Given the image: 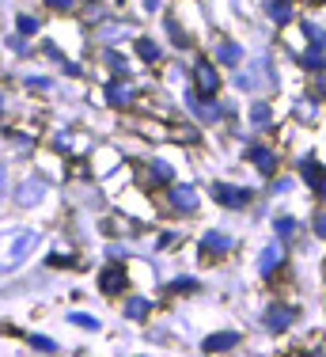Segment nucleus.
I'll use <instances>...</instances> for the list:
<instances>
[{"label":"nucleus","mask_w":326,"mask_h":357,"mask_svg":"<svg viewBox=\"0 0 326 357\" xmlns=\"http://www.w3.org/2000/svg\"><path fill=\"white\" fill-rule=\"evenodd\" d=\"M38 243H42L38 228H27V225L4 228V232H0V274H15V270L38 251Z\"/></svg>","instance_id":"1"},{"label":"nucleus","mask_w":326,"mask_h":357,"mask_svg":"<svg viewBox=\"0 0 326 357\" xmlns=\"http://www.w3.org/2000/svg\"><path fill=\"white\" fill-rule=\"evenodd\" d=\"M49 198V178L46 175H27L20 186H15V206L20 209H34Z\"/></svg>","instance_id":"2"},{"label":"nucleus","mask_w":326,"mask_h":357,"mask_svg":"<svg viewBox=\"0 0 326 357\" xmlns=\"http://www.w3.org/2000/svg\"><path fill=\"white\" fill-rule=\"evenodd\" d=\"M194 91H197V99H217L220 73H217V65H212V61H197L194 65Z\"/></svg>","instance_id":"3"},{"label":"nucleus","mask_w":326,"mask_h":357,"mask_svg":"<svg viewBox=\"0 0 326 357\" xmlns=\"http://www.w3.org/2000/svg\"><path fill=\"white\" fill-rule=\"evenodd\" d=\"M212 198H217L220 206H228V209H243V206H251V198H254V194L247 190V186H231V183H212Z\"/></svg>","instance_id":"4"},{"label":"nucleus","mask_w":326,"mask_h":357,"mask_svg":"<svg viewBox=\"0 0 326 357\" xmlns=\"http://www.w3.org/2000/svg\"><path fill=\"white\" fill-rule=\"evenodd\" d=\"M247 160H251V164L258 167L262 175H273V172H277V152L265 149V144H251V149H247Z\"/></svg>","instance_id":"5"},{"label":"nucleus","mask_w":326,"mask_h":357,"mask_svg":"<svg viewBox=\"0 0 326 357\" xmlns=\"http://www.w3.org/2000/svg\"><path fill=\"white\" fill-rule=\"evenodd\" d=\"M171 206H175L178 213H194L197 209V190L194 186H183V183L171 186Z\"/></svg>","instance_id":"6"},{"label":"nucleus","mask_w":326,"mask_h":357,"mask_svg":"<svg viewBox=\"0 0 326 357\" xmlns=\"http://www.w3.org/2000/svg\"><path fill=\"white\" fill-rule=\"evenodd\" d=\"M281 266H285V248H281V243H270V248L262 251V262H258V270H262L265 278H270L273 270H281Z\"/></svg>","instance_id":"7"},{"label":"nucleus","mask_w":326,"mask_h":357,"mask_svg":"<svg viewBox=\"0 0 326 357\" xmlns=\"http://www.w3.org/2000/svg\"><path fill=\"white\" fill-rule=\"evenodd\" d=\"M99 285H102V293H122L125 289V266H107L99 274Z\"/></svg>","instance_id":"8"},{"label":"nucleus","mask_w":326,"mask_h":357,"mask_svg":"<svg viewBox=\"0 0 326 357\" xmlns=\"http://www.w3.org/2000/svg\"><path fill=\"white\" fill-rule=\"evenodd\" d=\"M235 346H239V335H235V331H220V335H209V338H205V354L235 350Z\"/></svg>","instance_id":"9"},{"label":"nucleus","mask_w":326,"mask_h":357,"mask_svg":"<svg viewBox=\"0 0 326 357\" xmlns=\"http://www.w3.org/2000/svg\"><path fill=\"white\" fill-rule=\"evenodd\" d=\"M212 54H217L220 65H239V61H243V50H239V42H231V38H220Z\"/></svg>","instance_id":"10"},{"label":"nucleus","mask_w":326,"mask_h":357,"mask_svg":"<svg viewBox=\"0 0 326 357\" xmlns=\"http://www.w3.org/2000/svg\"><path fill=\"white\" fill-rule=\"evenodd\" d=\"M201 251H205V255H212V251H217V255H228V251H231V236H228V232H205V236H201Z\"/></svg>","instance_id":"11"},{"label":"nucleus","mask_w":326,"mask_h":357,"mask_svg":"<svg viewBox=\"0 0 326 357\" xmlns=\"http://www.w3.org/2000/svg\"><path fill=\"white\" fill-rule=\"evenodd\" d=\"M288 319H296V312H293V308H285V304H277V308L265 312V331H285V327H288Z\"/></svg>","instance_id":"12"},{"label":"nucleus","mask_w":326,"mask_h":357,"mask_svg":"<svg viewBox=\"0 0 326 357\" xmlns=\"http://www.w3.org/2000/svg\"><path fill=\"white\" fill-rule=\"evenodd\" d=\"M300 65H304V69H311V73L326 69V54H323V46H311L307 54H300Z\"/></svg>","instance_id":"13"},{"label":"nucleus","mask_w":326,"mask_h":357,"mask_svg":"<svg viewBox=\"0 0 326 357\" xmlns=\"http://www.w3.org/2000/svg\"><path fill=\"white\" fill-rule=\"evenodd\" d=\"M265 8H270V20L273 23H288V20H293V0H270Z\"/></svg>","instance_id":"14"},{"label":"nucleus","mask_w":326,"mask_h":357,"mask_svg":"<svg viewBox=\"0 0 326 357\" xmlns=\"http://www.w3.org/2000/svg\"><path fill=\"white\" fill-rule=\"evenodd\" d=\"M148 308H152L148 296H130V301H125V316H130V319H144V316H148Z\"/></svg>","instance_id":"15"},{"label":"nucleus","mask_w":326,"mask_h":357,"mask_svg":"<svg viewBox=\"0 0 326 357\" xmlns=\"http://www.w3.org/2000/svg\"><path fill=\"white\" fill-rule=\"evenodd\" d=\"M107 99H110L114 107H122V103H130V99H133V88H130V84H110V88H107Z\"/></svg>","instance_id":"16"},{"label":"nucleus","mask_w":326,"mask_h":357,"mask_svg":"<svg viewBox=\"0 0 326 357\" xmlns=\"http://www.w3.org/2000/svg\"><path fill=\"white\" fill-rule=\"evenodd\" d=\"M273 228H277V236H281V240H293V236H296V217H277V220H273Z\"/></svg>","instance_id":"17"},{"label":"nucleus","mask_w":326,"mask_h":357,"mask_svg":"<svg viewBox=\"0 0 326 357\" xmlns=\"http://www.w3.org/2000/svg\"><path fill=\"white\" fill-rule=\"evenodd\" d=\"M15 31H20V35H38V31H42V20H34V15H20Z\"/></svg>","instance_id":"18"},{"label":"nucleus","mask_w":326,"mask_h":357,"mask_svg":"<svg viewBox=\"0 0 326 357\" xmlns=\"http://www.w3.org/2000/svg\"><path fill=\"white\" fill-rule=\"evenodd\" d=\"M137 50H141L144 61H160V46L152 38H141V42H137Z\"/></svg>","instance_id":"19"},{"label":"nucleus","mask_w":326,"mask_h":357,"mask_svg":"<svg viewBox=\"0 0 326 357\" xmlns=\"http://www.w3.org/2000/svg\"><path fill=\"white\" fill-rule=\"evenodd\" d=\"M304 35L311 38L315 46H323V42H326V31L319 27V23H311V20H304Z\"/></svg>","instance_id":"20"},{"label":"nucleus","mask_w":326,"mask_h":357,"mask_svg":"<svg viewBox=\"0 0 326 357\" xmlns=\"http://www.w3.org/2000/svg\"><path fill=\"white\" fill-rule=\"evenodd\" d=\"M68 323H76V327H84V331H99V319L95 316H84V312H72Z\"/></svg>","instance_id":"21"},{"label":"nucleus","mask_w":326,"mask_h":357,"mask_svg":"<svg viewBox=\"0 0 326 357\" xmlns=\"http://www.w3.org/2000/svg\"><path fill=\"white\" fill-rule=\"evenodd\" d=\"M251 122H254V126H270V122H273L270 103H258V107H254V110H251Z\"/></svg>","instance_id":"22"},{"label":"nucleus","mask_w":326,"mask_h":357,"mask_svg":"<svg viewBox=\"0 0 326 357\" xmlns=\"http://www.w3.org/2000/svg\"><path fill=\"white\" fill-rule=\"evenodd\" d=\"M152 178H156V183H171V167L163 164V160H156V164H152Z\"/></svg>","instance_id":"23"},{"label":"nucleus","mask_w":326,"mask_h":357,"mask_svg":"<svg viewBox=\"0 0 326 357\" xmlns=\"http://www.w3.org/2000/svg\"><path fill=\"white\" fill-rule=\"evenodd\" d=\"M31 346H34V350H57V342H54V338H46V335H31Z\"/></svg>","instance_id":"24"},{"label":"nucleus","mask_w":326,"mask_h":357,"mask_svg":"<svg viewBox=\"0 0 326 357\" xmlns=\"http://www.w3.org/2000/svg\"><path fill=\"white\" fill-rule=\"evenodd\" d=\"M27 84H31V88H42V91H49V80H46V76H27Z\"/></svg>","instance_id":"25"},{"label":"nucleus","mask_w":326,"mask_h":357,"mask_svg":"<svg viewBox=\"0 0 326 357\" xmlns=\"http://www.w3.org/2000/svg\"><path fill=\"white\" fill-rule=\"evenodd\" d=\"M315 236H323V240H326V213L315 217Z\"/></svg>","instance_id":"26"},{"label":"nucleus","mask_w":326,"mask_h":357,"mask_svg":"<svg viewBox=\"0 0 326 357\" xmlns=\"http://www.w3.org/2000/svg\"><path fill=\"white\" fill-rule=\"evenodd\" d=\"M4 194H8V167H0V202H4Z\"/></svg>","instance_id":"27"},{"label":"nucleus","mask_w":326,"mask_h":357,"mask_svg":"<svg viewBox=\"0 0 326 357\" xmlns=\"http://www.w3.org/2000/svg\"><path fill=\"white\" fill-rule=\"evenodd\" d=\"M46 4H49V8H68L72 0H46Z\"/></svg>","instance_id":"28"},{"label":"nucleus","mask_w":326,"mask_h":357,"mask_svg":"<svg viewBox=\"0 0 326 357\" xmlns=\"http://www.w3.org/2000/svg\"><path fill=\"white\" fill-rule=\"evenodd\" d=\"M160 4H163V0H144V8H148V12H156Z\"/></svg>","instance_id":"29"},{"label":"nucleus","mask_w":326,"mask_h":357,"mask_svg":"<svg viewBox=\"0 0 326 357\" xmlns=\"http://www.w3.org/2000/svg\"><path fill=\"white\" fill-rule=\"evenodd\" d=\"M0 107H4V96H0Z\"/></svg>","instance_id":"30"}]
</instances>
